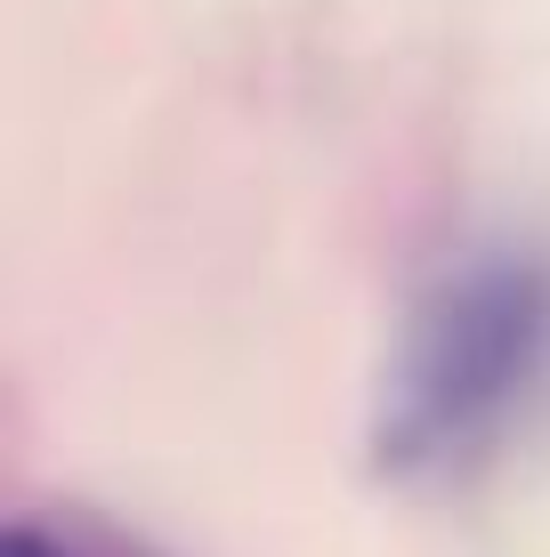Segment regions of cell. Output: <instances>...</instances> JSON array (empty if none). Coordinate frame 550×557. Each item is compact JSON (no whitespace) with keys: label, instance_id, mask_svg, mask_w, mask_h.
Listing matches in <instances>:
<instances>
[{"label":"cell","instance_id":"cell-1","mask_svg":"<svg viewBox=\"0 0 550 557\" xmlns=\"http://www.w3.org/2000/svg\"><path fill=\"white\" fill-rule=\"evenodd\" d=\"M550 420V243L486 235L453 251L396 323L372 396V469L445 493L502 469Z\"/></svg>","mask_w":550,"mask_h":557},{"label":"cell","instance_id":"cell-2","mask_svg":"<svg viewBox=\"0 0 550 557\" xmlns=\"http://www.w3.org/2000/svg\"><path fill=\"white\" fill-rule=\"evenodd\" d=\"M9 557H113V549H89L82 533H65V525H41V517H25V525L9 533Z\"/></svg>","mask_w":550,"mask_h":557}]
</instances>
